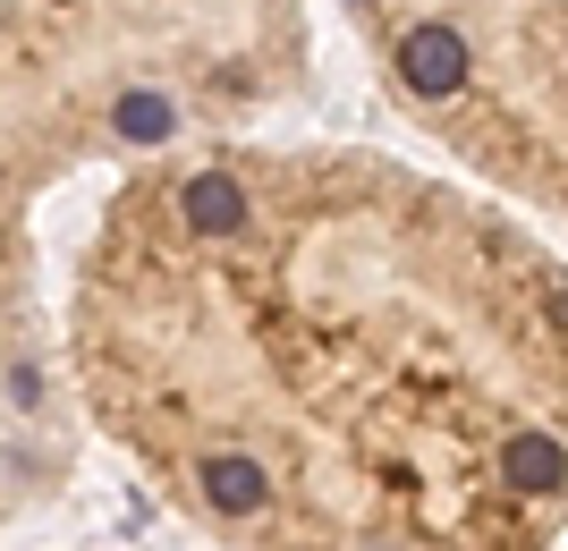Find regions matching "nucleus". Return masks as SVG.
Returning <instances> with one entry per match:
<instances>
[{"label": "nucleus", "mask_w": 568, "mask_h": 551, "mask_svg": "<svg viewBox=\"0 0 568 551\" xmlns=\"http://www.w3.org/2000/svg\"><path fill=\"white\" fill-rule=\"evenodd\" d=\"M85 382L230 551L568 543V255L399 153L230 144L128 187Z\"/></svg>", "instance_id": "nucleus-1"}, {"label": "nucleus", "mask_w": 568, "mask_h": 551, "mask_svg": "<svg viewBox=\"0 0 568 551\" xmlns=\"http://www.w3.org/2000/svg\"><path fill=\"white\" fill-rule=\"evenodd\" d=\"M382 94L500 204L568 229V0H339Z\"/></svg>", "instance_id": "nucleus-2"}]
</instances>
